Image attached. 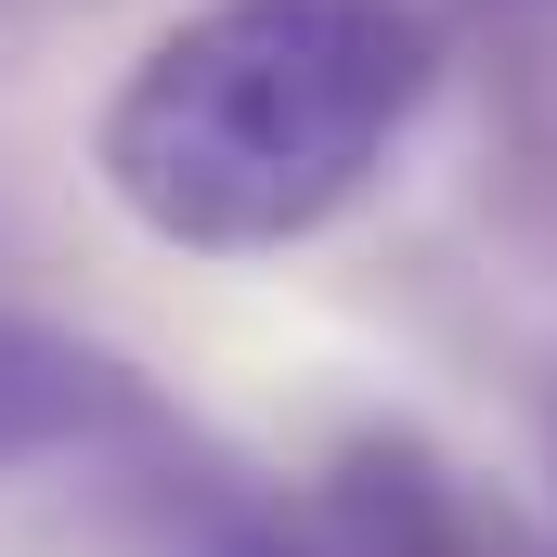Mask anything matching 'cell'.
Wrapping results in <instances>:
<instances>
[{
	"label": "cell",
	"mask_w": 557,
	"mask_h": 557,
	"mask_svg": "<svg viewBox=\"0 0 557 557\" xmlns=\"http://www.w3.org/2000/svg\"><path fill=\"white\" fill-rule=\"evenodd\" d=\"M441 91L416 0H195L104 91L91 169L117 221L182 260H273L376 195Z\"/></svg>",
	"instance_id": "6da1fadb"
},
{
	"label": "cell",
	"mask_w": 557,
	"mask_h": 557,
	"mask_svg": "<svg viewBox=\"0 0 557 557\" xmlns=\"http://www.w3.org/2000/svg\"><path fill=\"white\" fill-rule=\"evenodd\" d=\"M324 519L350 557H493L480 493L454 480V454H428L416 428H363L324 454Z\"/></svg>",
	"instance_id": "7a4b0ae2"
},
{
	"label": "cell",
	"mask_w": 557,
	"mask_h": 557,
	"mask_svg": "<svg viewBox=\"0 0 557 557\" xmlns=\"http://www.w3.org/2000/svg\"><path fill=\"white\" fill-rule=\"evenodd\" d=\"M117 403H131V389H117L91 350H65V337H39V324L0 311V467H13V454H52V441H91Z\"/></svg>",
	"instance_id": "3957f363"
}]
</instances>
